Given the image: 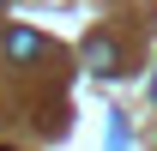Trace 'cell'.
I'll return each mask as SVG.
<instances>
[{"mask_svg":"<svg viewBox=\"0 0 157 151\" xmlns=\"http://www.w3.org/2000/svg\"><path fill=\"white\" fill-rule=\"evenodd\" d=\"M151 97H157V79H151Z\"/></svg>","mask_w":157,"mask_h":151,"instance_id":"cell-3","label":"cell"},{"mask_svg":"<svg viewBox=\"0 0 157 151\" xmlns=\"http://www.w3.org/2000/svg\"><path fill=\"white\" fill-rule=\"evenodd\" d=\"M6 55H12V60H36L42 55V37H36V30H12V37H6Z\"/></svg>","mask_w":157,"mask_h":151,"instance_id":"cell-2","label":"cell"},{"mask_svg":"<svg viewBox=\"0 0 157 151\" xmlns=\"http://www.w3.org/2000/svg\"><path fill=\"white\" fill-rule=\"evenodd\" d=\"M85 67H91V73H115V42L103 37V30L85 42Z\"/></svg>","mask_w":157,"mask_h":151,"instance_id":"cell-1","label":"cell"}]
</instances>
